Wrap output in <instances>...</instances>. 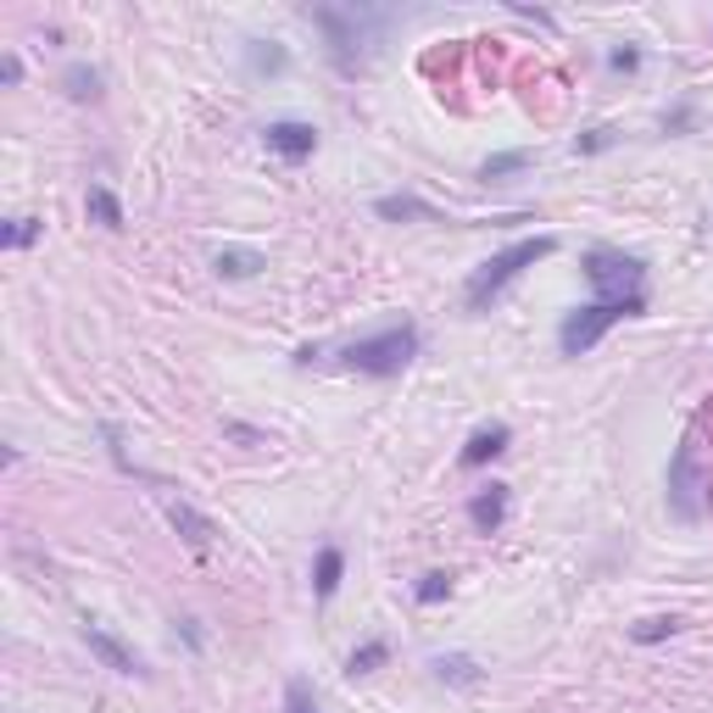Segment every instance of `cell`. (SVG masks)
I'll list each match as a JSON object with an SVG mask.
<instances>
[{
  "mask_svg": "<svg viewBox=\"0 0 713 713\" xmlns=\"http://www.w3.org/2000/svg\"><path fill=\"white\" fill-rule=\"evenodd\" d=\"M558 252V234H535V241H513V246H502L496 257H486L480 268L468 273V284H463V302H468V313H486L496 295L524 273V268H535V262H547Z\"/></svg>",
  "mask_w": 713,
  "mask_h": 713,
  "instance_id": "cell-1",
  "label": "cell"
},
{
  "mask_svg": "<svg viewBox=\"0 0 713 713\" xmlns=\"http://www.w3.org/2000/svg\"><path fill=\"white\" fill-rule=\"evenodd\" d=\"M412 356H419V329L412 324H390V329H379V335H369V340H351L346 346V369L351 374H369V379H390V374H401Z\"/></svg>",
  "mask_w": 713,
  "mask_h": 713,
  "instance_id": "cell-2",
  "label": "cell"
},
{
  "mask_svg": "<svg viewBox=\"0 0 713 713\" xmlns=\"http://www.w3.org/2000/svg\"><path fill=\"white\" fill-rule=\"evenodd\" d=\"M641 313H646V295H619V302H603V295H597V302H585V307H574L563 318L558 346H563V356H585L619 318H641Z\"/></svg>",
  "mask_w": 713,
  "mask_h": 713,
  "instance_id": "cell-3",
  "label": "cell"
},
{
  "mask_svg": "<svg viewBox=\"0 0 713 713\" xmlns=\"http://www.w3.org/2000/svg\"><path fill=\"white\" fill-rule=\"evenodd\" d=\"M585 279L603 302H619V295H646V262L641 257H624V252H591L585 257Z\"/></svg>",
  "mask_w": 713,
  "mask_h": 713,
  "instance_id": "cell-4",
  "label": "cell"
},
{
  "mask_svg": "<svg viewBox=\"0 0 713 713\" xmlns=\"http://www.w3.org/2000/svg\"><path fill=\"white\" fill-rule=\"evenodd\" d=\"M307 23H318L324 28V39H329V62L351 79L356 68H363V17L356 12H340V7H307Z\"/></svg>",
  "mask_w": 713,
  "mask_h": 713,
  "instance_id": "cell-5",
  "label": "cell"
},
{
  "mask_svg": "<svg viewBox=\"0 0 713 713\" xmlns=\"http://www.w3.org/2000/svg\"><path fill=\"white\" fill-rule=\"evenodd\" d=\"M79 635H84V646L95 652V658H101L112 675H135V680H145V675H151L140 652H135L129 641H117V635H112L101 619H84V624H79Z\"/></svg>",
  "mask_w": 713,
  "mask_h": 713,
  "instance_id": "cell-6",
  "label": "cell"
},
{
  "mask_svg": "<svg viewBox=\"0 0 713 713\" xmlns=\"http://www.w3.org/2000/svg\"><path fill=\"white\" fill-rule=\"evenodd\" d=\"M162 507H167V524L178 529V541H185L190 552H212L218 547V524L201 507H190L185 496H162Z\"/></svg>",
  "mask_w": 713,
  "mask_h": 713,
  "instance_id": "cell-7",
  "label": "cell"
},
{
  "mask_svg": "<svg viewBox=\"0 0 713 713\" xmlns=\"http://www.w3.org/2000/svg\"><path fill=\"white\" fill-rule=\"evenodd\" d=\"M262 140H268V151L284 156V162H307V156L318 151V129H313V124H295V117H279V124H268Z\"/></svg>",
  "mask_w": 713,
  "mask_h": 713,
  "instance_id": "cell-8",
  "label": "cell"
},
{
  "mask_svg": "<svg viewBox=\"0 0 713 713\" xmlns=\"http://www.w3.org/2000/svg\"><path fill=\"white\" fill-rule=\"evenodd\" d=\"M507 446H513V430H507V424H486V430L468 435V446L457 452V463H463V468H486V463H496Z\"/></svg>",
  "mask_w": 713,
  "mask_h": 713,
  "instance_id": "cell-9",
  "label": "cell"
},
{
  "mask_svg": "<svg viewBox=\"0 0 713 713\" xmlns=\"http://www.w3.org/2000/svg\"><path fill=\"white\" fill-rule=\"evenodd\" d=\"M502 518H507V486L491 480L486 491H474V496H468V524L480 529V535H496Z\"/></svg>",
  "mask_w": 713,
  "mask_h": 713,
  "instance_id": "cell-10",
  "label": "cell"
},
{
  "mask_svg": "<svg viewBox=\"0 0 713 713\" xmlns=\"http://www.w3.org/2000/svg\"><path fill=\"white\" fill-rule=\"evenodd\" d=\"M262 268H268V257L252 252V246H223V252L212 257V273H218V279H257Z\"/></svg>",
  "mask_w": 713,
  "mask_h": 713,
  "instance_id": "cell-11",
  "label": "cell"
},
{
  "mask_svg": "<svg viewBox=\"0 0 713 713\" xmlns=\"http://www.w3.org/2000/svg\"><path fill=\"white\" fill-rule=\"evenodd\" d=\"M340 580H346V552H340V547H324L318 563H313V597L329 603L335 591H340Z\"/></svg>",
  "mask_w": 713,
  "mask_h": 713,
  "instance_id": "cell-12",
  "label": "cell"
},
{
  "mask_svg": "<svg viewBox=\"0 0 713 713\" xmlns=\"http://www.w3.org/2000/svg\"><path fill=\"white\" fill-rule=\"evenodd\" d=\"M430 669H435V680H446V686H480V680H486V669L474 664V658H463V652H446V658H435Z\"/></svg>",
  "mask_w": 713,
  "mask_h": 713,
  "instance_id": "cell-13",
  "label": "cell"
},
{
  "mask_svg": "<svg viewBox=\"0 0 713 713\" xmlns=\"http://www.w3.org/2000/svg\"><path fill=\"white\" fill-rule=\"evenodd\" d=\"M84 207H90V218H95L101 229H112V234H117V229H124V201H117V196H112L106 185H90V196H84Z\"/></svg>",
  "mask_w": 713,
  "mask_h": 713,
  "instance_id": "cell-14",
  "label": "cell"
},
{
  "mask_svg": "<svg viewBox=\"0 0 713 713\" xmlns=\"http://www.w3.org/2000/svg\"><path fill=\"white\" fill-rule=\"evenodd\" d=\"M246 62H252V73H284L290 68V50L273 45V39H252L246 45Z\"/></svg>",
  "mask_w": 713,
  "mask_h": 713,
  "instance_id": "cell-15",
  "label": "cell"
},
{
  "mask_svg": "<svg viewBox=\"0 0 713 713\" xmlns=\"http://www.w3.org/2000/svg\"><path fill=\"white\" fill-rule=\"evenodd\" d=\"M374 212H379V218H390V223H401V218H435V207H424L419 196H379V201H374Z\"/></svg>",
  "mask_w": 713,
  "mask_h": 713,
  "instance_id": "cell-16",
  "label": "cell"
},
{
  "mask_svg": "<svg viewBox=\"0 0 713 713\" xmlns=\"http://www.w3.org/2000/svg\"><path fill=\"white\" fill-rule=\"evenodd\" d=\"M385 658H390V646H385V641H363V646H356L351 658H346V675H351V680H356V675H374Z\"/></svg>",
  "mask_w": 713,
  "mask_h": 713,
  "instance_id": "cell-17",
  "label": "cell"
},
{
  "mask_svg": "<svg viewBox=\"0 0 713 713\" xmlns=\"http://www.w3.org/2000/svg\"><path fill=\"white\" fill-rule=\"evenodd\" d=\"M39 234H45V223H39V218H12L7 229H0V246H7V252H23V246H34V241H39Z\"/></svg>",
  "mask_w": 713,
  "mask_h": 713,
  "instance_id": "cell-18",
  "label": "cell"
},
{
  "mask_svg": "<svg viewBox=\"0 0 713 713\" xmlns=\"http://www.w3.org/2000/svg\"><path fill=\"white\" fill-rule=\"evenodd\" d=\"M62 84H68V95H73V101H101V73H95V68H84V62H73Z\"/></svg>",
  "mask_w": 713,
  "mask_h": 713,
  "instance_id": "cell-19",
  "label": "cell"
},
{
  "mask_svg": "<svg viewBox=\"0 0 713 713\" xmlns=\"http://www.w3.org/2000/svg\"><path fill=\"white\" fill-rule=\"evenodd\" d=\"M686 619H675V613H658V619H641L635 630H630V641H641V646H652V641H664V635H675Z\"/></svg>",
  "mask_w": 713,
  "mask_h": 713,
  "instance_id": "cell-20",
  "label": "cell"
},
{
  "mask_svg": "<svg viewBox=\"0 0 713 713\" xmlns=\"http://www.w3.org/2000/svg\"><path fill=\"white\" fill-rule=\"evenodd\" d=\"M412 597H419L424 608L446 603V597H452V574H441V569H435V574H424V580H419V591H412Z\"/></svg>",
  "mask_w": 713,
  "mask_h": 713,
  "instance_id": "cell-21",
  "label": "cell"
},
{
  "mask_svg": "<svg viewBox=\"0 0 713 713\" xmlns=\"http://www.w3.org/2000/svg\"><path fill=\"white\" fill-rule=\"evenodd\" d=\"M518 167H529V151H496V156H486V178H502V173H518Z\"/></svg>",
  "mask_w": 713,
  "mask_h": 713,
  "instance_id": "cell-22",
  "label": "cell"
},
{
  "mask_svg": "<svg viewBox=\"0 0 713 713\" xmlns=\"http://www.w3.org/2000/svg\"><path fill=\"white\" fill-rule=\"evenodd\" d=\"M284 713H318V702H313V691H307L302 680H290V691H284Z\"/></svg>",
  "mask_w": 713,
  "mask_h": 713,
  "instance_id": "cell-23",
  "label": "cell"
},
{
  "mask_svg": "<svg viewBox=\"0 0 713 713\" xmlns=\"http://www.w3.org/2000/svg\"><path fill=\"white\" fill-rule=\"evenodd\" d=\"M608 68L613 73H635L641 68V50H608Z\"/></svg>",
  "mask_w": 713,
  "mask_h": 713,
  "instance_id": "cell-24",
  "label": "cell"
},
{
  "mask_svg": "<svg viewBox=\"0 0 713 713\" xmlns=\"http://www.w3.org/2000/svg\"><path fill=\"white\" fill-rule=\"evenodd\" d=\"M613 145V129H591L585 140H574V151H608Z\"/></svg>",
  "mask_w": 713,
  "mask_h": 713,
  "instance_id": "cell-25",
  "label": "cell"
},
{
  "mask_svg": "<svg viewBox=\"0 0 713 713\" xmlns=\"http://www.w3.org/2000/svg\"><path fill=\"white\" fill-rule=\"evenodd\" d=\"M0 79H7V84H23V62H17V56H0Z\"/></svg>",
  "mask_w": 713,
  "mask_h": 713,
  "instance_id": "cell-26",
  "label": "cell"
}]
</instances>
